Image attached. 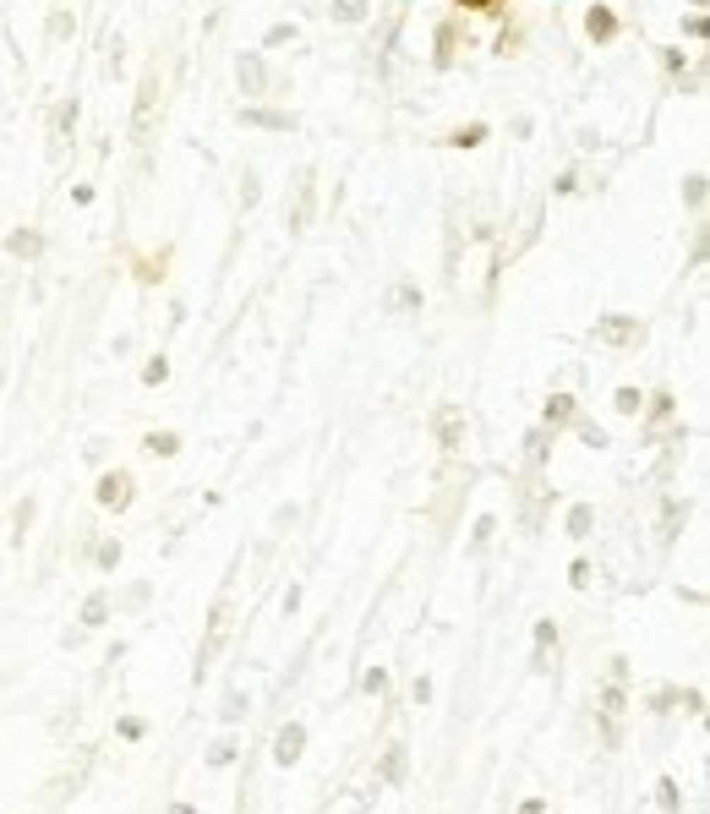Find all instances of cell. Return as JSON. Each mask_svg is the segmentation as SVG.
Segmentation results:
<instances>
[{"instance_id":"cell-1","label":"cell","mask_w":710,"mask_h":814,"mask_svg":"<svg viewBox=\"0 0 710 814\" xmlns=\"http://www.w3.org/2000/svg\"><path fill=\"white\" fill-rule=\"evenodd\" d=\"M224 640H230V601L219 596V601H213V612H208V645L197 650V667H208L213 656L224 650Z\"/></svg>"},{"instance_id":"cell-2","label":"cell","mask_w":710,"mask_h":814,"mask_svg":"<svg viewBox=\"0 0 710 814\" xmlns=\"http://www.w3.org/2000/svg\"><path fill=\"white\" fill-rule=\"evenodd\" d=\"M153 109H159V83L143 77V88H137V115H131V137H137V143H153Z\"/></svg>"},{"instance_id":"cell-3","label":"cell","mask_w":710,"mask_h":814,"mask_svg":"<svg viewBox=\"0 0 710 814\" xmlns=\"http://www.w3.org/2000/svg\"><path fill=\"white\" fill-rule=\"evenodd\" d=\"M290 219V235H301L306 225H312V175H301V186H295V208L284 213Z\"/></svg>"},{"instance_id":"cell-4","label":"cell","mask_w":710,"mask_h":814,"mask_svg":"<svg viewBox=\"0 0 710 814\" xmlns=\"http://www.w3.org/2000/svg\"><path fill=\"white\" fill-rule=\"evenodd\" d=\"M301 749H306V727H295V722H290V727L279 732L273 754H279V765H295V760H301Z\"/></svg>"},{"instance_id":"cell-5","label":"cell","mask_w":710,"mask_h":814,"mask_svg":"<svg viewBox=\"0 0 710 814\" xmlns=\"http://www.w3.org/2000/svg\"><path fill=\"white\" fill-rule=\"evenodd\" d=\"M99 503H104V508H126V503H131V481L126 476H104L99 481Z\"/></svg>"},{"instance_id":"cell-6","label":"cell","mask_w":710,"mask_h":814,"mask_svg":"<svg viewBox=\"0 0 710 814\" xmlns=\"http://www.w3.org/2000/svg\"><path fill=\"white\" fill-rule=\"evenodd\" d=\"M71 126H77V99L61 104V115H55V131H49V153H55V159L66 153V131H71Z\"/></svg>"},{"instance_id":"cell-7","label":"cell","mask_w":710,"mask_h":814,"mask_svg":"<svg viewBox=\"0 0 710 814\" xmlns=\"http://www.w3.org/2000/svg\"><path fill=\"white\" fill-rule=\"evenodd\" d=\"M596 334H601L606 345H628V339L639 334V323H634V317H606V323L596 328Z\"/></svg>"},{"instance_id":"cell-8","label":"cell","mask_w":710,"mask_h":814,"mask_svg":"<svg viewBox=\"0 0 710 814\" xmlns=\"http://www.w3.org/2000/svg\"><path fill=\"white\" fill-rule=\"evenodd\" d=\"M601 710H606V738H618V732H623V694H618V689H606Z\"/></svg>"},{"instance_id":"cell-9","label":"cell","mask_w":710,"mask_h":814,"mask_svg":"<svg viewBox=\"0 0 710 814\" xmlns=\"http://www.w3.org/2000/svg\"><path fill=\"white\" fill-rule=\"evenodd\" d=\"M104 618H109V596H93V601L83 606V623H88V628H99Z\"/></svg>"},{"instance_id":"cell-10","label":"cell","mask_w":710,"mask_h":814,"mask_svg":"<svg viewBox=\"0 0 710 814\" xmlns=\"http://www.w3.org/2000/svg\"><path fill=\"white\" fill-rule=\"evenodd\" d=\"M399 776H404V749L394 743V749L383 754V782H399Z\"/></svg>"},{"instance_id":"cell-11","label":"cell","mask_w":710,"mask_h":814,"mask_svg":"<svg viewBox=\"0 0 710 814\" xmlns=\"http://www.w3.org/2000/svg\"><path fill=\"white\" fill-rule=\"evenodd\" d=\"M241 121H257V126H284V131H290V115H268V109H241Z\"/></svg>"},{"instance_id":"cell-12","label":"cell","mask_w":710,"mask_h":814,"mask_svg":"<svg viewBox=\"0 0 710 814\" xmlns=\"http://www.w3.org/2000/svg\"><path fill=\"white\" fill-rule=\"evenodd\" d=\"M656 798H661V809H667V814H678V809H683V803H678V782H672V776H661Z\"/></svg>"},{"instance_id":"cell-13","label":"cell","mask_w":710,"mask_h":814,"mask_svg":"<svg viewBox=\"0 0 710 814\" xmlns=\"http://www.w3.org/2000/svg\"><path fill=\"white\" fill-rule=\"evenodd\" d=\"M361 11H366V0H334V17L339 22H361Z\"/></svg>"},{"instance_id":"cell-14","label":"cell","mask_w":710,"mask_h":814,"mask_svg":"<svg viewBox=\"0 0 710 814\" xmlns=\"http://www.w3.org/2000/svg\"><path fill=\"white\" fill-rule=\"evenodd\" d=\"M568 416H574V399L568 394H558L552 405H546V421H568Z\"/></svg>"},{"instance_id":"cell-15","label":"cell","mask_w":710,"mask_h":814,"mask_svg":"<svg viewBox=\"0 0 710 814\" xmlns=\"http://www.w3.org/2000/svg\"><path fill=\"white\" fill-rule=\"evenodd\" d=\"M241 88H251V93L263 88V66L257 61H241Z\"/></svg>"},{"instance_id":"cell-16","label":"cell","mask_w":710,"mask_h":814,"mask_svg":"<svg viewBox=\"0 0 710 814\" xmlns=\"http://www.w3.org/2000/svg\"><path fill=\"white\" fill-rule=\"evenodd\" d=\"M590 33H596V39H612V11H590Z\"/></svg>"},{"instance_id":"cell-17","label":"cell","mask_w":710,"mask_h":814,"mask_svg":"<svg viewBox=\"0 0 710 814\" xmlns=\"http://www.w3.org/2000/svg\"><path fill=\"white\" fill-rule=\"evenodd\" d=\"M568 530H574V536H585V530H590V508H574V514H568Z\"/></svg>"},{"instance_id":"cell-18","label":"cell","mask_w":710,"mask_h":814,"mask_svg":"<svg viewBox=\"0 0 710 814\" xmlns=\"http://www.w3.org/2000/svg\"><path fill=\"white\" fill-rule=\"evenodd\" d=\"M618 410H623V416H639V394H634V388H623V394H618Z\"/></svg>"},{"instance_id":"cell-19","label":"cell","mask_w":710,"mask_h":814,"mask_svg":"<svg viewBox=\"0 0 710 814\" xmlns=\"http://www.w3.org/2000/svg\"><path fill=\"white\" fill-rule=\"evenodd\" d=\"M230 760H235V749H230V743H213V754H208V765H230Z\"/></svg>"},{"instance_id":"cell-20","label":"cell","mask_w":710,"mask_h":814,"mask_svg":"<svg viewBox=\"0 0 710 814\" xmlns=\"http://www.w3.org/2000/svg\"><path fill=\"white\" fill-rule=\"evenodd\" d=\"M148 448H153V454H175V438H169V432L164 438H148Z\"/></svg>"}]
</instances>
